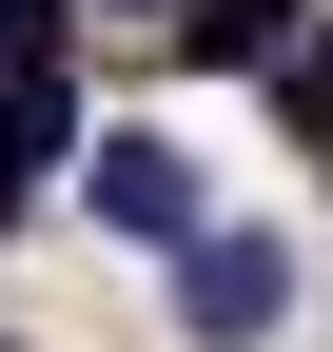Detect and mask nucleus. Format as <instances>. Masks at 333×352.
<instances>
[{
	"label": "nucleus",
	"instance_id": "2",
	"mask_svg": "<svg viewBox=\"0 0 333 352\" xmlns=\"http://www.w3.org/2000/svg\"><path fill=\"white\" fill-rule=\"evenodd\" d=\"M78 176H98V215H118V235H157V254H196V235H216V215H196V157L157 138V118L78 138Z\"/></svg>",
	"mask_w": 333,
	"mask_h": 352
},
{
	"label": "nucleus",
	"instance_id": "4",
	"mask_svg": "<svg viewBox=\"0 0 333 352\" xmlns=\"http://www.w3.org/2000/svg\"><path fill=\"white\" fill-rule=\"evenodd\" d=\"M78 157V98H59V59H0V196L20 176H59Z\"/></svg>",
	"mask_w": 333,
	"mask_h": 352
},
{
	"label": "nucleus",
	"instance_id": "1",
	"mask_svg": "<svg viewBox=\"0 0 333 352\" xmlns=\"http://www.w3.org/2000/svg\"><path fill=\"white\" fill-rule=\"evenodd\" d=\"M177 59H216V78H294V98L333 118V20H314V0H177Z\"/></svg>",
	"mask_w": 333,
	"mask_h": 352
},
{
	"label": "nucleus",
	"instance_id": "5",
	"mask_svg": "<svg viewBox=\"0 0 333 352\" xmlns=\"http://www.w3.org/2000/svg\"><path fill=\"white\" fill-rule=\"evenodd\" d=\"M0 59H59V0H0Z\"/></svg>",
	"mask_w": 333,
	"mask_h": 352
},
{
	"label": "nucleus",
	"instance_id": "3",
	"mask_svg": "<svg viewBox=\"0 0 333 352\" xmlns=\"http://www.w3.org/2000/svg\"><path fill=\"white\" fill-rule=\"evenodd\" d=\"M177 314L216 333V352H255L275 314H294V254H275V235H196V254H177Z\"/></svg>",
	"mask_w": 333,
	"mask_h": 352
}]
</instances>
